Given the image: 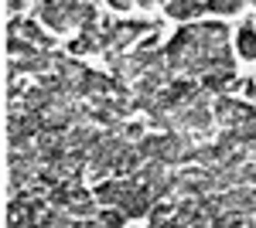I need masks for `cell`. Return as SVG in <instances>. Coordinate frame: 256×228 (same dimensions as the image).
<instances>
[{"label": "cell", "mask_w": 256, "mask_h": 228, "mask_svg": "<svg viewBox=\"0 0 256 228\" xmlns=\"http://www.w3.org/2000/svg\"><path fill=\"white\" fill-rule=\"evenodd\" d=\"M232 31L226 24H188L168 41V68L178 75H236V55L229 48Z\"/></svg>", "instance_id": "cell-1"}, {"label": "cell", "mask_w": 256, "mask_h": 228, "mask_svg": "<svg viewBox=\"0 0 256 228\" xmlns=\"http://www.w3.org/2000/svg\"><path fill=\"white\" fill-rule=\"evenodd\" d=\"M160 27L154 20H106L102 24V44H106V51H123V48H130V41L137 38H150V34H158Z\"/></svg>", "instance_id": "cell-2"}, {"label": "cell", "mask_w": 256, "mask_h": 228, "mask_svg": "<svg viewBox=\"0 0 256 228\" xmlns=\"http://www.w3.org/2000/svg\"><path fill=\"white\" fill-rule=\"evenodd\" d=\"M216 123L222 130H242V126H250L256 123V109L250 102H239V99H229V95H222L216 102Z\"/></svg>", "instance_id": "cell-3"}, {"label": "cell", "mask_w": 256, "mask_h": 228, "mask_svg": "<svg viewBox=\"0 0 256 228\" xmlns=\"http://www.w3.org/2000/svg\"><path fill=\"white\" fill-rule=\"evenodd\" d=\"M140 188L137 174L134 177H110V181H102V184H96V191H92V198H96L102 208H120L134 191Z\"/></svg>", "instance_id": "cell-4"}, {"label": "cell", "mask_w": 256, "mask_h": 228, "mask_svg": "<svg viewBox=\"0 0 256 228\" xmlns=\"http://www.w3.org/2000/svg\"><path fill=\"white\" fill-rule=\"evenodd\" d=\"M218 205H222V211H229V215H242V218H250V215H256V188L222 191V194H218Z\"/></svg>", "instance_id": "cell-5"}, {"label": "cell", "mask_w": 256, "mask_h": 228, "mask_svg": "<svg viewBox=\"0 0 256 228\" xmlns=\"http://www.w3.org/2000/svg\"><path fill=\"white\" fill-rule=\"evenodd\" d=\"M7 34H14V38L34 44L38 51H52V38L41 31L34 20H10V24H7Z\"/></svg>", "instance_id": "cell-6"}, {"label": "cell", "mask_w": 256, "mask_h": 228, "mask_svg": "<svg viewBox=\"0 0 256 228\" xmlns=\"http://www.w3.org/2000/svg\"><path fill=\"white\" fill-rule=\"evenodd\" d=\"M68 215L76 218V222H96L99 218V201L89 194V191L82 188H76V194H72V205H68Z\"/></svg>", "instance_id": "cell-7"}, {"label": "cell", "mask_w": 256, "mask_h": 228, "mask_svg": "<svg viewBox=\"0 0 256 228\" xmlns=\"http://www.w3.org/2000/svg\"><path fill=\"white\" fill-rule=\"evenodd\" d=\"M96 51H106V44H102V31H99V27H92V31H79V38L68 41V55H72V58L96 55Z\"/></svg>", "instance_id": "cell-8"}, {"label": "cell", "mask_w": 256, "mask_h": 228, "mask_svg": "<svg viewBox=\"0 0 256 228\" xmlns=\"http://www.w3.org/2000/svg\"><path fill=\"white\" fill-rule=\"evenodd\" d=\"M120 211H123L126 218H144V215H150V211H154V194L140 184V188L134 191L123 205H120Z\"/></svg>", "instance_id": "cell-9"}, {"label": "cell", "mask_w": 256, "mask_h": 228, "mask_svg": "<svg viewBox=\"0 0 256 228\" xmlns=\"http://www.w3.org/2000/svg\"><path fill=\"white\" fill-rule=\"evenodd\" d=\"M38 14H41V20H44L52 31H58V34L72 31V24H68V7H65V3H58V0H52V3H41Z\"/></svg>", "instance_id": "cell-10"}, {"label": "cell", "mask_w": 256, "mask_h": 228, "mask_svg": "<svg viewBox=\"0 0 256 228\" xmlns=\"http://www.w3.org/2000/svg\"><path fill=\"white\" fill-rule=\"evenodd\" d=\"M236 55L242 61H256V24L253 20H246L242 27H239L236 34Z\"/></svg>", "instance_id": "cell-11"}, {"label": "cell", "mask_w": 256, "mask_h": 228, "mask_svg": "<svg viewBox=\"0 0 256 228\" xmlns=\"http://www.w3.org/2000/svg\"><path fill=\"white\" fill-rule=\"evenodd\" d=\"M48 106H52V95L44 92L41 85L28 89V92H24V99H20V109H24V113H31V116H41Z\"/></svg>", "instance_id": "cell-12"}, {"label": "cell", "mask_w": 256, "mask_h": 228, "mask_svg": "<svg viewBox=\"0 0 256 228\" xmlns=\"http://www.w3.org/2000/svg\"><path fill=\"white\" fill-rule=\"evenodd\" d=\"M202 10H205V3H192V0H168L164 3V14L174 17V20H192Z\"/></svg>", "instance_id": "cell-13"}, {"label": "cell", "mask_w": 256, "mask_h": 228, "mask_svg": "<svg viewBox=\"0 0 256 228\" xmlns=\"http://www.w3.org/2000/svg\"><path fill=\"white\" fill-rule=\"evenodd\" d=\"M239 85V75H205L202 78V89L212 95H226Z\"/></svg>", "instance_id": "cell-14"}, {"label": "cell", "mask_w": 256, "mask_h": 228, "mask_svg": "<svg viewBox=\"0 0 256 228\" xmlns=\"http://www.w3.org/2000/svg\"><path fill=\"white\" fill-rule=\"evenodd\" d=\"M110 113L116 116V119H123V116H134V113H137V106H134V99H130V95H113V99H110Z\"/></svg>", "instance_id": "cell-15"}, {"label": "cell", "mask_w": 256, "mask_h": 228, "mask_svg": "<svg viewBox=\"0 0 256 228\" xmlns=\"http://www.w3.org/2000/svg\"><path fill=\"white\" fill-rule=\"evenodd\" d=\"M99 228H123V222H126V215H123V211L120 208H102L99 211Z\"/></svg>", "instance_id": "cell-16"}, {"label": "cell", "mask_w": 256, "mask_h": 228, "mask_svg": "<svg viewBox=\"0 0 256 228\" xmlns=\"http://www.w3.org/2000/svg\"><path fill=\"white\" fill-rule=\"evenodd\" d=\"M239 7H242L239 0H208L205 3L208 14H239Z\"/></svg>", "instance_id": "cell-17"}, {"label": "cell", "mask_w": 256, "mask_h": 228, "mask_svg": "<svg viewBox=\"0 0 256 228\" xmlns=\"http://www.w3.org/2000/svg\"><path fill=\"white\" fill-rule=\"evenodd\" d=\"M212 228H250V218H242V215H218L216 222H212Z\"/></svg>", "instance_id": "cell-18"}, {"label": "cell", "mask_w": 256, "mask_h": 228, "mask_svg": "<svg viewBox=\"0 0 256 228\" xmlns=\"http://www.w3.org/2000/svg\"><path fill=\"white\" fill-rule=\"evenodd\" d=\"M123 140H130V143H140V140H147V133H144V123H126V130H123Z\"/></svg>", "instance_id": "cell-19"}, {"label": "cell", "mask_w": 256, "mask_h": 228, "mask_svg": "<svg viewBox=\"0 0 256 228\" xmlns=\"http://www.w3.org/2000/svg\"><path fill=\"white\" fill-rule=\"evenodd\" d=\"M24 7H28V0H7V10H10V14H14V10H24Z\"/></svg>", "instance_id": "cell-20"}, {"label": "cell", "mask_w": 256, "mask_h": 228, "mask_svg": "<svg viewBox=\"0 0 256 228\" xmlns=\"http://www.w3.org/2000/svg\"><path fill=\"white\" fill-rule=\"evenodd\" d=\"M184 228H208V218H195V222H188Z\"/></svg>", "instance_id": "cell-21"}]
</instances>
